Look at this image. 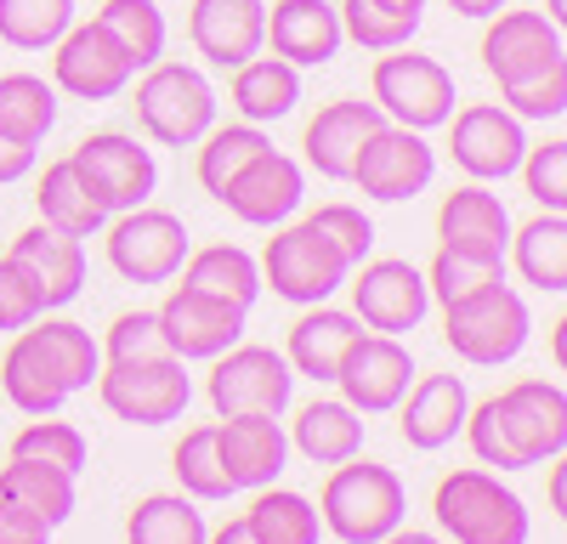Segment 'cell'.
Masks as SVG:
<instances>
[{"label":"cell","mask_w":567,"mask_h":544,"mask_svg":"<svg viewBox=\"0 0 567 544\" xmlns=\"http://www.w3.org/2000/svg\"><path fill=\"white\" fill-rule=\"evenodd\" d=\"M233 108H239V119L250 125H278V119H290L296 103H301V69L296 63H284L272 52H256L250 63L233 69Z\"/></svg>","instance_id":"28"},{"label":"cell","mask_w":567,"mask_h":544,"mask_svg":"<svg viewBox=\"0 0 567 544\" xmlns=\"http://www.w3.org/2000/svg\"><path fill=\"white\" fill-rule=\"evenodd\" d=\"M34 210H40L45 227H63V233H74V239H91V233H103V227H109L97 199L85 193L74 159H52V165H45L40 188H34Z\"/></svg>","instance_id":"35"},{"label":"cell","mask_w":567,"mask_h":544,"mask_svg":"<svg viewBox=\"0 0 567 544\" xmlns=\"http://www.w3.org/2000/svg\"><path fill=\"white\" fill-rule=\"evenodd\" d=\"M176 279L199 295H216V301H233V306H256L261 301V261L239 244H205V250H187Z\"/></svg>","instance_id":"31"},{"label":"cell","mask_w":567,"mask_h":544,"mask_svg":"<svg viewBox=\"0 0 567 544\" xmlns=\"http://www.w3.org/2000/svg\"><path fill=\"white\" fill-rule=\"evenodd\" d=\"M171 471H176V493L199 499V505H221L233 493V482L221 471V453H216V426H187L176 453H171Z\"/></svg>","instance_id":"42"},{"label":"cell","mask_w":567,"mask_h":544,"mask_svg":"<svg viewBox=\"0 0 567 544\" xmlns=\"http://www.w3.org/2000/svg\"><path fill=\"white\" fill-rule=\"evenodd\" d=\"M363 335V324L347 312V306H301V317L290 324V341H284V357H290V369L296 380H318V386H336V369H341V357L347 346Z\"/></svg>","instance_id":"26"},{"label":"cell","mask_w":567,"mask_h":544,"mask_svg":"<svg viewBox=\"0 0 567 544\" xmlns=\"http://www.w3.org/2000/svg\"><path fill=\"white\" fill-rule=\"evenodd\" d=\"M136 125L154 136L159 148H194L199 136L216 125V85L205 80V69L194 63H154V69H142L136 80Z\"/></svg>","instance_id":"3"},{"label":"cell","mask_w":567,"mask_h":544,"mask_svg":"<svg viewBox=\"0 0 567 544\" xmlns=\"http://www.w3.org/2000/svg\"><path fill=\"white\" fill-rule=\"evenodd\" d=\"M336 386H341V402H352L358 415H392L403 402V391L414 386V357H409L403 335L363 329L341 357Z\"/></svg>","instance_id":"15"},{"label":"cell","mask_w":567,"mask_h":544,"mask_svg":"<svg viewBox=\"0 0 567 544\" xmlns=\"http://www.w3.org/2000/svg\"><path fill=\"white\" fill-rule=\"evenodd\" d=\"M290 448L312 465H341L363 453V415L341 397H312L290 426Z\"/></svg>","instance_id":"29"},{"label":"cell","mask_w":567,"mask_h":544,"mask_svg":"<svg viewBox=\"0 0 567 544\" xmlns=\"http://www.w3.org/2000/svg\"><path fill=\"white\" fill-rule=\"evenodd\" d=\"M7 255L29 272V284L40 290V306L45 312L80 301V290H85V239H74V233H63V227H45L40 221V227H23Z\"/></svg>","instance_id":"23"},{"label":"cell","mask_w":567,"mask_h":544,"mask_svg":"<svg viewBox=\"0 0 567 544\" xmlns=\"http://www.w3.org/2000/svg\"><path fill=\"white\" fill-rule=\"evenodd\" d=\"M0 499L34 511L45 527H63L80 505V488H74V471L63 465H45V460H7L0 465Z\"/></svg>","instance_id":"33"},{"label":"cell","mask_w":567,"mask_h":544,"mask_svg":"<svg viewBox=\"0 0 567 544\" xmlns=\"http://www.w3.org/2000/svg\"><path fill=\"white\" fill-rule=\"evenodd\" d=\"M205 511L187 493H148L125 516V544H205Z\"/></svg>","instance_id":"37"},{"label":"cell","mask_w":567,"mask_h":544,"mask_svg":"<svg viewBox=\"0 0 567 544\" xmlns=\"http://www.w3.org/2000/svg\"><path fill=\"white\" fill-rule=\"evenodd\" d=\"M545 18H550L556 29H567V0H545Z\"/></svg>","instance_id":"58"},{"label":"cell","mask_w":567,"mask_h":544,"mask_svg":"<svg viewBox=\"0 0 567 544\" xmlns=\"http://www.w3.org/2000/svg\"><path fill=\"white\" fill-rule=\"evenodd\" d=\"M187 40L210 69L233 74L256 52H267V0H194Z\"/></svg>","instance_id":"20"},{"label":"cell","mask_w":567,"mask_h":544,"mask_svg":"<svg viewBox=\"0 0 567 544\" xmlns=\"http://www.w3.org/2000/svg\"><path fill=\"white\" fill-rule=\"evenodd\" d=\"M499 103L516 114V119H561L567 114V63H550L528 80H516V85H499Z\"/></svg>","instance_id":"47"},{"label":"cell","mask_w":567,"mask_h":544,"mask_svg":"<svg viewBox=\"0 0 567 544\" xmlns=\"http://www.w3.org/2000/svg\"><path fill=\"white\" fill-rule=\"evenodd\" d=\"M58 527H45L34 511L12 505V499H0V544H52Z\"/></svg>","instance_id":"52"},{"label":"cell","mask_w":567,"mask_h":544,"mask_svg":"<svg viewBox=\"0 0 567 544\" xmlns=\"http://www.w3.org/2000/svg\"><path fill=\"white\" fill-rule=\"evenodd\" d=\"M205 397L216 408V420H227V415H284L290 397H296V369H290L284 352L239 341L221 357H210Z\"/></svg>","instance_id":"9"},{"label":"cell","mask_w":567,"mask_h":544,"mask_svg":"<svg viewBox=\"0 0 567 544\" xmlns=\"http://www.w3.org/2000/svg\"><path fill=\"white\" fill-rule=\"evenodd\" d=\"M97 397L125 426H171L194 402V375L182 357H136V363H103Z\"/></svg>","instance_id":"7"},{"label":"cell","mask_w":567,"mask_h":544,"mask_svg":"<svg viewBox=\"0 0 567 544\" xmlns=\"http://www.w3.org/2000/svg\"><path fill=\"white\" fill-rule=\"evenodd\" d=\"M341 34L352 45H363V52H392V45H409L414 40V18H398L386 7H374V0H341Z\"/></svg>","instance_id":"45"},{"label":"cell","mask_w":567,"mask_h":544,"mask_svg":"<svg viewBox=\"0 0 567 544\" xmlns=\"http://www.w3.org/2000/svg\"><path fill=\"white\" fill-rule=\"evenodd\" d=\"M516 176H523V188H528V199L539 210L567 216V143H561V136H550V143H539V148L528 143Z\"/></svg>","instance_id":"46"},{"label":"cell","mask_w":567,"mask_h":544,"mask_svg":"<svg viewBox=\"0 0 567 544\" xmlns=\"http://www.w3.org/2000/svg\"><path fill=\"white\" fill-rule=\"evenodd\" d=\"M369 103L392 125L437 130V125H449L460 97H454V74L437 57H420L409 45H392V52H381L369 69Z\"/></svg>","instance_id":"6"},{"label":"cell","mask_w":567,"mask_h":544,"mask_svg":"<svg viewBox=\"0 0 567 544\" xmlns=\"http://www.w3.org/2000/svg\"><path fill=\"white\" fill-rule=\"evenodd\" d=\"M528 154V125L505 103H465L449 114V159L471 181H505Z\"/></svg>","instance_id":"13"},{"label":"cell","mask_w":567,"mask_h":544,"mask_svg":"<svg viewBox=\"0 0 567 544\" xmlns=\"http://www.w3.org/2000/svg\"><path fill=\"white\" fill-rule=\"evenodd\" d=\"M381 544H443V533H420V527H392Z\"/></svg>","instance_id":"56"},{"label":"cell","mask_w":567,"mask_h":544,"mask_svg":"<svg viewBox=\"0 0 567 544\" xmlns=\"http://www.w3.org/2000/svg\"><path fill=\"white\" fill-rule=\"evenodd\" d=\"M511 0H449V12L454 18H471V23H488L494 12H505Z\"/></svg>","instance_id":"54"},{"label":"cell","mask_w":567,"mask_h":544,"mask_svg":"<svg viewBox=\"0 0 567 544\" xmlns=\"http://www.w3.org/2000/svg\"><path fill=\"white\" fill-rule=\"evenodd\" d=\"M23 335L40 346V357H45V363H52V375L63 380V391H69V397L97 386V375H103V346L91 341V329H85V324H74V317H52V312H40Z\"/></svg>","instance_id":"32"},{"label":"cell","mask_w":567,"mask_h":544,"mask_svg":"<svg viewBox=\"0 0 567 544\" xmlns=\"http://www.w3.org/2000/svg\"><path fill=\"white\" fill-rule=\"evenodd\" d=\"M460 437L471 442V453H477V465H488V471H528V465H523V453L511 448V437H505V426H499V408H494V397H483V402H471V408H465V426H460Z\"/></svg>","instance_id":"48"},{"label":"cell","mask_w":567,"mask_h":544,"mask_svg":"<svg viewBox=\"0 0 567 544\" xmlns=\"http://www.w3.org/2000/svg\"><path fill=\"white\" fill-rule=\"evenodd\" d=\"M528 335H534V312L505 279L460 306H443V341L471 369H499L528 346Z\"/></svg>","instance_id":"5"},{"label":"cell","mask_w":567,"mask_h":544,"mask_svg":"<svg viewBox=\"0 0 567 544\" xmlns=\"http://www.w3.org/2000/svg\"><path fill=\"white\" fill-rule=\"evenodd\" d=\"M347 290H352V317L374 335H409V329L425 324V312H432L425 272L414 261H398V255L358 261L347 272Z\"/></svg>","instance_id":"11"},{"label":"cell","mask_w":567,"mask_h":544,"mask_svg":"<svg viewBox=\"0 0 567 544\" xmlns=\"http://www.w3.org/2000/svg\"><path fill=\"white\" fill-rule=\"evenodd\" d=\"M386 125V114L363 103V97H341V103H323L307 130H301V159L307 170H318L323 181H352V159L369 143L374 130Z\"/></svg>","instance_id":"22"},{"label":"cell","mask_w":567,"mask_h":544,"mask_svg":"<svg viewBox=\"0 0 567 544\" xmlns=\"http://www.w3.org/2000/svg\"><path fill=\"white\" fill-rule=\"evenodd\" d=\"M256 261H261V290H272L278 301H290V306L329 301L336 290H347V272H352V261L329 244L312 221L272 227V239H267V250Z\"/></svg>","instance_id":"4"},{"label":"cell","mask_w":567,"mask_h":544,"mask_svg":"<svg viewBox=\"0 0 567 544\" xmlns=\"http://www.w3.org/2000/svg\"><path fill=\"white\" fill-rule=\"evenodd\" d=\"M307 221H312L318 233H323L329 244H336L352 266H358V261H369V250H374V221H369L358 205H341V199H336V205H318Z\"/></svg>","instance_id":"49"},{"label":"cell","mask_w":567,"mask_h":544,"mask_svg":"<svg viewBox=\"0 0 567 544\" xmlns=\"http://www.w3.org/2000/svg\"><path fill=\"white\" fill-rule=\"evenodd\" d=\"M58 125V85L40 74H0V136L23 148H40Z\"/></svg>","instance_id":"36"},{"label":"cell","mask_w":567,"mask_h":544,"mask_svg":"<svg viewBox=\"0 0 567 544\" xmlns=\"http://www.w3.org/2000/svg\"><path fill=\"white\" fill-rule=\"evenodd\" d=\"M267 45L272 57L296 63V69H323L341 57V12L329 0H272L267 7Z\"/></svg>","instance_id":"24"},{"label":"cell","mask_w":567,"mask_h":544,"mask_svg":"<svg viewBox=\"0 0 567 544\" xmlns=\"http://www.w3.org/2000/svg\"><path fill=\"white\" fill-rule=\"evenodd\" d=\"M12 460H45V465H63V471H85L91 460V442L80 426L58 420V415H34L18 437H12Z\"/></svg>","instance_id":"44"},{"label":"cell","mask_w":567,"mask_h":544,"mask_svg":"<svg viewBox=\"0 0 567 544\" xmlns=\"http://www.w3.org/2000/svg\"><path fill=\"white\" fill-rule=\"evenodd\" d=\"M29 170H34V148L7 143V136H0V188H12V181H23Z\"/></svg>","instance_id":"53"},{"label":"cell","mask_w":567,"mask_h":544,"mask_svg":"<svg viewBox=\"0 0 567 544\" xmlns=\"http://www.w3.org/2000/svg\"><path fill=\"white\" fill-rule=\"evenodd\" d=\"M74 23V0H0V40L12 52H52Z\"/></svg>","instance_id":"43"},{"label":"cell","mask_w":567,"mask_h":544,"mask_svg":"<svg viewBox=\"0 0 567 544\" xmlns=\"http://www.w3.org/2000/svg\"><path fill=\"white\" fill-rule=\"evenodd\" d=\"M69 159H74L85 193L97 199L103 216H120V210L148 205L154 188H159L154 148H142L136 136H125V130H91V136H80V148H74Z\"/></svg>","instance_id":"10"},{"label":"cell","mask_w":567,"mask_h":544,"mask_svg":"<svg viewBox=\"0 0 567 544\" xmlns=\"http://www.w3.org/2000/svg\"><path fill=\"white\" fill-rule=\"evenodd\" d=\"M465 408H471L465 375H420L398 402V431L414 453H437L460 437Z\"/></svg>","instance_id":"25"},{"label":"cell","mask_w":567,"mask_h":544,"mask_svg":"<svg viewBox=\"0 0 567 544\" xmlns=\"http://www.w3.org/2000/svg\"><path fill=\"white\" fill-rule=\"evenodd\" d=\"M437 176V148L425 143V130H409V125H381L358 148L352 159V181L363 199H381V205H403V199H420Z\"/></svg>","instance_id":"12"},{"label":"cell","mask_w":567,"mask_h":544,"mask_svg":"<svg viewBox=\"0 0 567 544\" xmlns=\"http://www.w3.org/2000/svg\"><path fill=\"white\" fill-rule=\"evenodd\" d=\"M97 346H103V363L165 357V335H159V317H154V312H120Z\"/></svg>","instance_id":"50"},{"label":"cell","mask_w":567,"mask_h":544,"mask_svg":"<svg viewBox=\"0 0 567 544\" xmlns=\"http://www.w3.org/2000/svg\"><path fill=\"white\" fill-rule=\"evenodd\" d=\"M374 7H386V12H398V18H414V23H420L425 0H374Z\"/></svg>","instance_id":"57"},{"label":"cell","mask_w":567,"mask_h":544,"mask_svg":"<svg viewBox=\"0 0 567 544\" xmlns=\"http://www.w3.org/2000/svg\"><path fill=\"white\" fill-rule=\"evenodd\" d=\"M432 516L443 544H528L534 533L523 493L494 471H449L432 493Z\"/></svg>","instance_id":"2"},{"label":"cell","mask_w":567,"mask_h":544,"mask_svg":"<svg viewBox=\"0 0 567 544\" xmlns=\"http://www.w3.org/2000/svg\"><path fill=\"white\" fill-rule=\"evenodd\" d=\"M216 453H221V471L239 488H272L290 465V431H284L278 415H227L216 420Z\"/></svg>","instance_id":"21"},{"label":"cell","mask_w":567,"mask_h":544,"mask_svg":"<svg viewBox=\"0 0 567 544\" xmlns=\"http://www.w3.org/2000/svg\"><path fill=\"white\" fill-rule=\"evenodd\" d=\"M136 80V69L125 63V52L103 34V23H69L63 40L52 45V85L69 91L80 103H114L125 97V85Z\"/></svg>","instance_id":"16"},{"label":"cell","mask_w":567,"mask_h":544,"mask_svg":"<svg viewBox=\"0 0 567 544\" xmlns=\"http://www.w3.org/2000/svg\"><path fill=\"white\" fill-rule=\"evenodd\" d=\"M505 279V255H477V250H454L437 244L432 266H425V290H432L437 306H460L471 295H483Z\"/></svg>","instance_id":"41"},{"label":"cell","mask_w":567,"mask_h":544,"mask_svg":"<svg viewBox=\"0 0 567 544\" xmlns=\"http://www.w3.org/2000/svg\"><path fill=\"white\" fill-rule=\"evenodd\" d=\"M245 522H250V533H256L261 544H318V538H323L318 505H312L307 493L278 488V482H272V488H256Z\"/></svg>","instance_id":"40"},{"label":"cell","mask_w":567,"mask_h":544,"mask_svg":"<svg viewBox=\"0 0 567 544\" xmlns=\"http://www.w3.org/2000/svg\"><path fill=\"white\" fill-rule=\"evenodd\" d=\"M205 544H261V538L250 533V522H245V516H233V522H221Z\"/></svg>","instance_id":"55"},{"label":"cell","mask_w":567,"mask_h":544,"mask_svg":"<svg viewBox=\"0 0 567 544\" xmlns=\"http://www.w3.org/2000/svg\"><path fill=\"white\" fill-rule=\"evenodd\" d=\"M550 63H567L561 29L545 12H494L483 29V69L494 85H516Z\"/></svg>","instance_id":"19"},{"label":"cell","mask_w":567,"mask_h":544,"mask_svg":"<svg viewBox=\"0 0 567 544\" xmlns=\"http://www.w3.org/2000/svg\"><path fill=\"white\" fill-rule=\"evenodd\" d=\"M0 391H7V402L18 408V415H58V408L69 402V391H63V380L52 375V363L40 357V346L18 329L12 335V346L0 352Z\"/></svg>","instance_id":"34"},{"label":"cell","mask_w":567,"mask_h":544,"mask_svg":"<svg viewBox=\"0 0 567 544\" xmlns=\"http://www.w3.org/2000/svg\"><path fill=\"white\" fill-rule=\"evenodd\" d=\"M199 165H194V176H199V188L210 193V199H221V188L233 176H239L261 148H272V136H267V125H250V119H239V125H210L205 136H199Z\"/></svg>","instance_id":"39"},{"label":"cell","mask_w":567,"mask_h":544,"mask_svg":"<svg viewBox=\"0 0 567 544\" xmlns=\"http://www.w3.org/2000/svg\"><path fill=\"white\" fill-rule=\"evenodd\" d=\"M40 312H45V306H40V290L29 284V272H23L12 255H0V335L29 329Z\"/></svg>","instance_id":"51"},{"label":"cell","mask_w":567,"mask_h":544,"mask_svg":"<svg viewBox=\"0 0 567 544\" xmlns=\"http://www.w3.org/2000/svg\"><path fill=\"white\" fill-rule=\"evenodd\" d=\"M499 426L511 437V448L523 453V465H545L561 460L567 448V391L556 380H516L505 391H494Z\"/></svg>","instance_id":"18"},{"label":"cell","mask_w":567,"mask_h":544,"mask_svg":"<svg viewBox=\"0 0 567 544\" xmlns=\"http://www.w3.org/2000/svg\"><path fill=\"white\" fill-rule=\"evenodd\" d=\"M437 244L477 250V255H505L511 244V210L488 181H465V188L443 193L437 205Z\"/></svg>","instance_id":"27"},{"label":"cell","mask_w":567,"mask_h":544,"mask_svg":"<svg viewBox=\"0 0 567 544\" xmlns=\"http://www.w3.org/2000/svg\"><path fill=\"white\" fill-rule=\"evenodd\" d=\"M154 317H159L165 352L182 357V363H210V357H221L227 346L245 341V324H250L245 306L216 301V295H199V290H187V284H176V290L154 306Z\"/></svg>","instance_id":"14"},{"label":"cell","mask_w":567,"mask_h":544,"mask_svg":"<svg viewBox=\"0 0 567 544\" xmlns=\"http://www.w3.org/2000/svg\"><path fill=\"white\" fill-rule=\"evenodd\" d=\"M103 250H109V266L125 284H171L182 272V261H187V250H194V239H187L182 216L136 205V210L109 216Z\"/></svg>","instance_id":"8"},{"label":"cell","mask_w":567,"mask_h":544,"mask_svg":"<svg viewBox=\"0 0 567 544\" xmlns=\"http://www.w3.org/2000/svg\"><path fill=\"white\" fill-rule=\"evenodd\" d=\"M97 23L125 52L131 69H154L165 57V45H171V23L159 12V0H103Z\"/></svg>","instance_id":"38"},{"label":"cell","mask_w":567,"mask_h":544,"mask_svg":"<svg viewBox=\"0 0 567 544\" xmlns=\"http://www.w3.org/2000/svg\"><path fill=\"white\" fill-rule=\"evenodd\" d=\"M307 199V170L301 159L290 154H278V148H261L239 176L221 188L216 205H227L233 221H245V227H284Z\"/></svg>","instance_id":"17"},{"label":"cell","mask_w":567,"mask_h":544,"mask_svg":"<svg viewBox=\"0 0 567 544\" xmlns=\"http://www.w3.org/2000/svg\"><path fill=\"white\" fill-rule=\"evenodd\" d=\"M505 261L523 272V284H534L545 295H567V216L539 210L534 221L511 227Z\"/></svg>","instance_id":"30"},{"label":"cell","mask_w":567,"mask_h":544,"mask_svg":"<svg viewBox=\"0 0 567 544\" xmlns=\"http://www.w3.org/2000/svg\"><path fill=\"white\" fill-rule=\"evenodd\" d=\"M409 516V488L392 465L374 460H341L329 465V482L318 493V522L329 538L341 544H381L392 527H403Z\"/></svg>","instance_id":"1"}]
</instances>
